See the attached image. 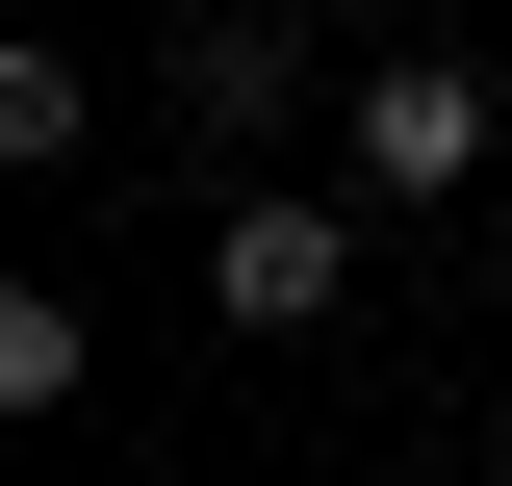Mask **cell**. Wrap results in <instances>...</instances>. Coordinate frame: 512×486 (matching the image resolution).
I'll use <instances>...</instances> for the list:
<instances>
[{
	"mask_svg": "<svg viewBox=\"0 0 512 486\" xmlns=\"http://www.w3.org/2000/svg\"><path fill=\"white\" fill-rule=\"evenodd\" d=\"M205 307H231V333H333V307H359V205L256 180L231 231H205Z\"/></svg>",
	"mask_w": 512,
	"mask_h": 486,
	"instance_id": "cell-1",
	"label": "cell"
},
{
	"mask_svg": "<svg viewBox=\"0 0 512 486\" xmlns=\"http://www.w3.org/2000/svg\"><path fill=\"white\" fill-rule=\"evenodd\" d=\"M461 180H487V77L461 52H384L359 77V205H461Z\"/></svg>",
	"mask_w": 512,
	"mask_h": 486,
	"instance_id": "cell-2",
	"label": "cell"
},
{
	"mask_svg": "<svg viewBox=\"0 0 512 486\" xmlns=\"http://www.w3.org/2000/svg\"><path fill=\"white\" fill-rule=\"evenodd\" d=\"M282 103H308V52H282V26H180V128H205V154H256Z\"/></svg>",
	"mask_w": 512,
	"mask_h": 486,
	"instance_id": "cell-3",
	"label": "cell"
},
{
	"mask_svg": "<svg viewBox=\"0 0 512 486\" xmlns=\"http://www.w3.org/2000/svg\"><path fill=\"white\" fill-rule=\"evenodd\" d=\"M77 359H103V333H77V307H52V282H0V410H26V435H52V410H77Z\"/></svg>",
	"mask_w": 512,
	"mask_h": 486,
	"instance_id": "cell-4",
	"label": "cell"
}]
</instances>
